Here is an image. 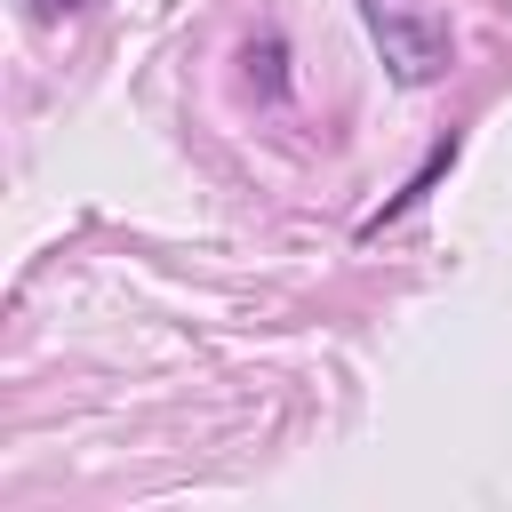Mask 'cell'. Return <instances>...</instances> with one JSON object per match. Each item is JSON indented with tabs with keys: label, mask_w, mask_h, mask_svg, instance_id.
I'll list each match as a JSON object with an SVG mask.
<instances>
[{
	"label": "cell",
	"mask_w": 512,
	"mask_h": 512,
	"mask_svg": "<svg viewBox=\"0 0 512 512\" xmlns=\"http://www.w3.org/2000/svg\"><path fill=\"white\" fill-rule=\"evenodd\" d=\"M360 24H368V40H376V56H384V72L400 88H432L448 72V56H456L448 16L432 0H360Z\"/></svg>",
	"instance_id": "obj_1"
}]
</instances>
